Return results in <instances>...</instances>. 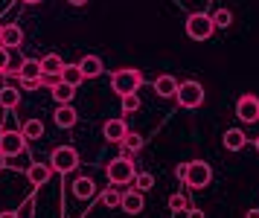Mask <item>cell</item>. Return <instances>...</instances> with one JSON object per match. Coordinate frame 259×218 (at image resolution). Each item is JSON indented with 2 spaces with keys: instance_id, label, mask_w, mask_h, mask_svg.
<instances>
[{
  "instance_id": "obj_1",
  "label": "cell",
  "mask_w": 259,
  "mask_h": 218,
  "mask_svg": "<svg viewBox=\"0 0 259 218\" xmlns=\"http://www.w3.org/2000/svg\"><path fill=\"white\" fill-rule=\"evenodd\" d=\"M143 88V73L134 67H122L111 73V91L117 93L119 99L128 96V93H137Z\"/></svg>"
},
{
  "instance_id": "obj_2",
  "label": "cell",
  "mask_w": 259,
  "mask_h": 218,
  "mask_svg": "<svg viewBox=\"0 0 259 218\" xmlns=\"http://www.w3.org/2000/svg\"><path fill=\"white\" fill-rule=\"evenodd\" d=\"M105 175H108V184L111 186H125L137 178L131 157H114V160L105 166Z\"/></svg>"
},
{
  "instance_id": "obj_3",
  "label": "cell",
  "mask_w": 259,
  "mask_h": 218,
  "mask_svg": "<svg viewBox=\"0 0 259 218\" xmlns=\"http://www.w3.org/2000/svg\"><path fill=\"white\" fill-rule=\"evenodd\" d=\"M187 35L192 41H207L215 35V23H212V15L207 12H192L187 18Z\"/></svg>"
},
{
  "instance_id": "obj_4",
  "label": "cell",
  "mask_w": 259,
  "mask_h": 218,
  "mask_svg": "<svg viewBox=\"0 0 259 218\" xmlns=\"http://www.w3.org/2000/svg\"><path fill=\"white\" fill-rule=\"evenodd\" d=\"M50 166H53V172H59V175H70L79 166V151L73 146H59L50 154Z\"/></svg>"
},
{
  "instance_id": "obj_5",
  "label": "cell",
  "mask_w": 259,
  "mask_h": 218,
  "mask_svg": "<svg viewBox=\"0 0 259 218\" xmlns=\"http://www.w3.org/2000/svg\"><path fill=\"white\" fill-rule=\"evenodd\" d=\"M178 105L181 108H187V111H192V108H201L204 105V88H201L198 81H181V88H178Z\"/></svg>"
},
{
  "instance_id": "obj_6",
  "label": "cell",
  "mask_w": 259,
  "mask_h": 218,
  "mask_svg": "<svg viewBox=\"0 0 259 218\" xmlns=\"http://www.w3.org/2000/svg\"><path fill=\"white\" fill-rule=\"evenodd\" d=\"M210 181H212L210 163H204V160H192V163H189L187 181H184L189 189H204V186H210Z\"/></svg>"
},
{
  "instance_id": "obj_7",
  "label": "cell",
  "mask_w": 259,
  "mask_h": 218,
  "mask_svg": "<svg viewBox=\"0 0 259 218\" xmlns=\"http://www.w3.org/2000/svg\"><path fill=\"white\" fill-rule=\"evenodd\" d=\"M26 143H29V140L24 137V131H0V154H6V157L24 154Z\"/></svg>"
},
{
  "instance_id": "obj_8",
  "label": "cell",
  "mask_w": 259,
  "mask_h": 218,
  "mask_svg": "<svg viewBox=\"0 0 259 218\" xmlns=\"http://www.w3.org/2000/svg\"><path fill=\"white\" fill-rule=\"evenodd\" d=\"M236 116H239L242 122H259V99L253 93L239 96V102H236Z\"/></svg>"
},
{
  "instance_id": "obj_9",
  "label": "cell",
  "mask_w": 259,
  "mask_h": 218,
  "mask_svg": "<svg viewBox=\"0 0 259 218\" xmlns=\"http://www.w3.org/2000/svg\"><path fill=\"white\" fill-rule=\"evenodd\" d=\"M122 212H128V215H140L143 209H146V198H143L140 189H131V192H122V204H119Z\"/></svg>"
},
{
  "instance_id": "obj_10",
  "label": "cell",
  "mask_w": 259,
  "mask_h": 218,
  "mask_svg": "<svg viewBox=\"0 0 259 218\" xmlns=\"http://www.w3.org/2000/svg\"><path fill=\"white\" fill-rule=\"evenodd\" d=\"M50 178H53V166H50V163H32V166L26 169V181L32 186H47Z\"/></svg>"
},
{
  "instance_id": "obj_11",
  "label": "cell",
  "mask_w": 259,
  "mask_h": 218,
  "mask_svg": "<svg viewBox=\"0 0 259 218\" xmlns=\"http://www.w3.org/2000/svg\"><path fill=\"white\" fill-rule=\"evenodd\" d=\"M125 134H128V125H125V119H108L105 125H102V137L108 140V143H122L125 140Z\"/></svg>"
},
{
  "instance_id": "obj_12",
  "label": "cell",
  "mask_w": 259,
  "mask_h": 218,
  "mask_svg": "<svg viewBox=\"0 0 259 218\" xmlns=\"http://www.w3.org/2000/svg\"><path fill=\"white\" fill-rule=\"evenodd\" d=\"M178 88H181V81H178L175 76H157V79H154V93H157L160 99H175Z\"/></svg>"
},
{
  "instance_id": "obj_13",
  "label": "cell",
  "mask_w": 259,
  "mask_h": 218,
  "mask_svg": "<svg viewBox=\"0 0 259 218\" xmlns=\"http://www.w3.org/2000/svg\"><path fill=\"white\" fill-rule=\"evenodd\" d=\"M0 44L3 47H21L24 44V29L18 23H3V32H0Z\"/></svg>"
},
{
  "instance_id": "obj_14",
  "label": "cell",
  "mask_w": 259,
  "mask_h": 218,
  "mask_svg": "<svg viewBox=\"0 0 259 218\" xmlns=\"http://www.w3.org/2000/svg\"><path fill=\"white\" fill-rule=\"evenodd\" d=\"M44 70H41V58H24L18 64V79H41Z\"/></svg>"
},
{
  "instance_id": "obj_15",
  "label": "cell",
  "mask_w": 259,
  "mask_h": 218,
  "mask_svg": "<svg viewBox=\"0 0 259 218\" xmlns=\"http://www.w3.org/2000/svg\"><path fill=\"white\" fill-rule=\"evenodd\" d=\"M245 143H247V137H245L242 128H227V131H224V149L227 151H242Z\"/></svg>"
},
{
  "instance_id": "obj_16",
  "label": "cell",
  "mask_w": 259,
  "mask_h": 218,
  "mask_svg": "<svg viewBox=\"0 0 259 218\" xmlns=\"http://www.w3.org/2000/svg\"><path fill=\"white\" fill-rule=\"evenodd\" d=\"M53 116H56V125H59V128H73V125H76V119H79V114H76V108H73V105H59Z\"/></svg>"
},
{
  "instance_id": "obj_17",
  "label": "cell",
  "mask_w": 259,
  "mask_h": 218,
  "mask_svg": "<svg viewBox=\"0 0 259 218\" xmlns=\"http://www.w3.org/2000/svg\"><path fill=\"white\" fill-rule=\"evenodd\" d=\"M41 70H44V76H61L64 58H61L59 53H47V56L41 58Z\"/></svg>"
},
{
  "instance_id": "obj_18",
  "label": "cell",
  "mask_w": 259,
  "mask_h": 218,
  "mask_svg": "<svg viewBox=\"0 0 259 218\" xmlns=\"http://www.w3.org/2000/svg\"><path fill=\"white\" fill-rule=\"evenodd\" d=\"M79 67H82L84 79H96V76H102V58L99 56H84L82 61H79Z\"/></svg>"
},
{
  "instance_id": "obj_19",
  "label": "cell",
  "mask_w": 259,
  "mask_h": 218,
  "mask_svg": "<svg viewBox=\"0 0 259 218\" xmlns=\"http://www.w3.org/2000/svg\"><path fill=\"white\" fill-rule=\"evenodd\" d=\"M73 195L79 198V201H91L96 195V184L91 178H76V184H73Z\"/></svg>"
},
{
  "instance_id": "obj_20",
  "label": "cell",
  "mask_w": 259,
  "mask_h": 218,
  "mask_svg": "<svg viewBox=\"0 0 259 218\" xmlns=\"http://www.w3.org/2000/svg\"><path fill=\"white\" fill-rule=\"evenodd\" d=\"M18 105H21V91L18 88H9V84L0 88V108L3 111H15Z\"/></svg>"
},
{
  "instance_id": "obj_21",
  "label": "cell",
  "mask_w": 259,
  "mask_h": 218,
  "mask_svg": "<svg viewBox=\"0 0 259 218\" xmlns=\"http://www.w3.org/2000/svg\"><path fill=\"white\" fill-rule=\"evenodd\" d=\"M61 81L64 84H73V88H79L84 81V73L79 64H64V70H61Z\"/></svg>"
},
{
  "instance_id": "obj_22",
  "label": "cell",
  "mask_w": 259,
  "mask_h": 218,
  "mask_svg": "<svg viewBox=\"0 0 259 218\" xmlns=\"http://www.w3.org/2000/svg\"><path fill=\"white\" fill-rule=\"evenodd\" d=\"M119 146H122V157H134V154L143 149V137H140V134H134V131H128L125 140H122Z\"/></svg>"
},
{
  "instance_id": "obj_23",
  "label": "cell",
  "mask_w": 259,
  "mask_h": 218,
  "mask_svg": "<svg viewBox=\"0 0 259 218\" xmlns=\"http://www.w3.org/2000/svg\"><path fill=\"white\" fill-rule=\"evenodd\" d=\"M73 96H76V88H73V84H64V81H59V84L53 88V99H56L59 105H70Z\"/></svg>"
},
{
  "instance_id": "obj_24",
  "label": "cell",
  "mask_w": 259,
  "mask_h": 218,
  "mask_svg": "<svg viewBox=\"0 0 259 218\" xmlns=\"http://www.w3.org/2000/svg\"><path fill=\"white\" fill-rule=\"evenodd\" d=\"M21 131H24L26 140H41L44 137V122H41V119H26Z\"/></svg>"
},
{
  "instance_id": "obj_25",
  "label": "cell",
  "mask_w": 259,
  "mask_h": 218,
  "mask_svg": "<svg viewBox=\"0 0 259 218\" xmlns=\"http://www.w3.org/2000/svg\"><path fill=\"white\" fill-rule=\"evenodd\" d=\"M99 201H102L108 209H117L119 204H122V192H117V186H108L105 192L99 195Z\"/></svg>"
},
{
  "instance_id": "obj_26",
  "label": "cell",
  "mask_w": 259,
  "mask_h": 218,
  "mask_svg": "<svg viewBox=\"0 0 259 218\" xmlns=\"http://www.w3.org/2000/svg\"><path fill=\"white\" fill-rule=\"evenodd\" d=\"M212 23H215V29H227V26L233 23V12H230V9L212 12Z\"/></svg>"
},
{
  "instance_id": "obj_27",
  "label": "cell",
  "mask_w": 259,
  "mask_h": 218,
  "mask_svg": "<svg viewBox=\"0 0 259 218\" xmlns=\"http://www.w3.org/2000/svg\"><path fill=\"white\" fill-rule=\"evenodd\" d=\"M134 186H137L143 195H146V192H149V189L154 186V175H152V172H140L137 178H134Z\"/></svg>"
},
{
  "instance_id": "obj_28",
  "label": "cell",
  "mask_w": 259,
  "mask_h": 218,
  "mask_svg": "<svg viewBox=\"0 0 259 218\" xmlns=\"http://www.w3.org/2000/svg\"><path fill=\"white\" fill-rule=\"evenodd\" d=\"M137 111H140V96L137 93L122 96V114H137Z\"/></svg>"
},
{
  "instance_id": "obj_29",
  "label": "cell",
  "mask_w": 259,
  "mask_h": 218,
  "mask_svg": "<svg viewBox=\"0 0 259 218\" xmlns=\"http://www.w3.org/2000/svg\"><path fill=\"white\" fill-rule=\"evenodd\" d=\"M169 209H175V212H187V209H189L187 195H181V192H178V195H172V198H169Z\"/></svg>"
},
{
  "instance_id": "obj_30",
  "label": "cell",
  "mask_w": 259,
  "mask_h": 218,
  "mask_svg": "<svg viewBox=\"0 0 259 218\" xmlns=\"http://www.w3.org/2000/svg\"><path fill=\"white\" fill-rule=\"evenodd\" d=\"M9 73V47L0 44V76H6Z\"/></svg>"
},
{
  "instance_id": "obj_31",
  "label": "cell",
  "mask_w": 259,
  "mask_h": 218,
  "mask_svg": "<svg viewBox=\"0 0 259 218\" xmlns=\"http://www.w3.org/2000/svg\"><path fill=\"white\" fill-rule=\"evenodd\" d=\"M41 79H21V91H38Z\"/></svg>"
},
{
  "instance_id": "obj_32",
  "label": "cell",
  "mask_w": 259,
  "mask_h": 218,
  "mask_svg": "<svg viewBox=\"0 0 259 218\" xmlns=\"http://www.w3.org/2000/svg\"><path fill=\"white\" fill-rule=\"evenodd\" d=\"M187 169H189V163H181L175 169V175H178V181H187Z\"/></svg>"
},
{
  "instance_id": "obj_33",
  "label": "cell",
  "mask_w": 259,
  "mask_h": 218,
  "mask_svg": "<svg viewBox=\"0 0 259 218\" xmlns=\"http://www.w3.org/2000/svg\"><path fill=\"white\" fill-rule=\"evenodd\" d=\"M0 218H24V215H21V212H15V209H3Z\"/></svg>"
},
{
  "instance_id": "obj_34",
  "label": "cell",
  "mask_w": 259,
  "mask_h": 218,
  "mask_svg": "<svg viewBox=\"0 0 259 218\" xmlns=\"http://www.w3.org/2000/svg\"><path fill=\"white\" fill-rule=\"evenodd\" d=\"M187 218H207L201 209H187Z\"/></svg>"
},
{
  "instance_id": "obj_35",
  "label": "cell",
  "mask_w": 259,
  "mask_h": 218,
  "mask_svg": "<svg viewBox=\"0 0 259 218\" xmlns=\"http://www.w3.org/2000/svg\"><path fill=\"white\" fill-rule=\"evenodd\" d=\"M6 166H9V163H6V154H0V172H3Z\"/></svg>"
},
{
  "instance_id": "obj_36",
  "label": "cell",
  "mask_w": 259,
  "mask_h": 218,
  "mask_svg": "<svg viewBox=\"0 0 259 218\" xmlns=\"http://www.w3.org/2000/svg\"><path fill=\"white\" fill-rule=\"evenodd\" d=\"M245 218H259V209H247V215Z\"/></svg>"
},
{
  "instance_id": "obj_37",
  "label": "cell",
  "mask_w": 259,
  "mask_h": 218,
  "mask_svg": "<svg viewBox=\"0 0 259 218\" xmlns=\"http://www.w3.org/2000/svg\"><path fill=\"white\" fill-rule=\"evenodd\" d=\"M67 3H70V6H84L88 0H67Z\"/></svg>"
},
{
  "instance_id": "obj_38",
  "label": "cell",
  "mask_w": 259,
  "mask_h": 218,
  "mask_svg": "<svg viewBox=\"0 0 259 218\" xmlns=\"http://www.w3.org/2000/svg\"><path fill=\"white\" fill-rule=\"evenodd\" d=\"M21 3H26V6H35V3H41V0H21Z\"/></svg>"
},
{
  "instance_id": "obj_39",
  "label": "cell",
  "mask_w": 259,
  "mask_h": 218,
  "mask_svg": "<svg viewBox=\"0 0 259 218\" xmlns=\"http://www.w3.org/2000/svg\"><path fill=\"white\" fill-rule=\"evenodd\" d=\"M253 143H256V151H259V137H256V140H253Z\"/></svg>"
},
{
  "instance_id": "obj_40",
  "label": "cell",
  "mask_w": 259,
  "mask_h": 218,
  "mask_svg": "<svg viewBox=\"0 0 259 218\" xmlns=\"http://www.w3.org/2000/svg\"><path fill=\"white\" fill-rule=\"evenodd\" d=\"M0 32H3V23H0Z\"/></svg>"
}]
</instances>
